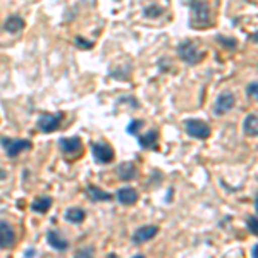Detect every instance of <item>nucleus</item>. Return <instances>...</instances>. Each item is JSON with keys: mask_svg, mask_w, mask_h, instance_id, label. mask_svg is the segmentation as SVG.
<instances>
[{"mask_svg": "<svg viewBox=\"0 0 258 258\" xmlns=\"http://www.w3.org/2000/svg\"><path fill=\"white\" fill-rule=\"evenodd\" d=\"M157 234H159V227L157 226H143L135 231V234H133V243H136V244L148 243V241H152Z\"/></svg>", "mask_w": 258, "mask_h": 258, "instance_id": "1a4fd4ad", "label": "nucleus"}, {"mask_svg": "<svg viewBox=\"0 0 258 258\" xmlns=\"http://www.w3.org/2000/svg\"><path fill=\"white\" fill-rule=\"evenodd\" d=\"M138 143L143 150H157L159 148V133L155 129L138 136Z\"/></svg>", "mask_w": 258, "mask_h": 258, "instance_id": "ddd939ff", "label": "nucleus"}, {"mask_svg": "<svg viewBox=\"0 0 258 258\" xmlns=\"http://www.w3.org/2000/svg\"><path fill=\"white\" fill-rule=\"evenodd\" d=\"M109 258H117V255H114V253H110V255H109Z\"/></svg>", "mask_w": 258, "mask_h": 258, "instance_id": "cd10ccee", "label": "nucleus"}, {"mask_svg": "<svg viewBox=\"0 0 258 258\" xmlns=\"http://www.w3.org/2000/svg\"><path fill=\"white\" fill-rule=\"evenodd\" d=\"M24 26H26V23H24V19L19 14H11L9 18L4 21L2 30L7 33H19L21 30H24Z\"/></svg>", "mask_w": 258, "mask_h": 258, "instance_id": "4468645a", "label": "nucleus"}, {"mask_svg": "<svg viewBox=\"0 0 258 258\" xmlns=\"http://www.w3.org/2000/svg\"><path fill=\"white\" fill-rule=\"evenodd\" d=\"M176 52H177L179 59H181L182 62H186V64H189V66L198 64V62H202L203 57H205V52H203V50H200L198 45L195 43V41H191V40L181 41V43L177 45Z\"/></svg>", "mask_w": 258, "mask_h": 258, "instance_id": "f03ea898", "label": "nucleus"}, {"mask_svg": "<svg viewBox=\"0 0 258 258\" xmlns=\"http://www.w3.org/2000/svg\"><path fill=\"white\" fill-rule=\"evenodd\" d=\"M64 217L71 224H81L86 217V212L83 209H80V207H71V209L66 210Z\"/></svg>", "mask_w": 258, "mask_h": 258, "instance_id": "6ab92c4d", "label": "nucleus"}, {"mask_svg": "<svg viewBox=\"0 0 258 258\" xmlns=\"http://www.w3.org/2000/svg\"><path fill=\"white\" fill-rule=\"evenodd\" d=\"M59 150L64 155H73V153H80L83 150V141L80 136H73V138H60L59 140Z\"/></svg>", "mask_w": 258, "mask_h": 258, "instance_id": "9d476101", "label": "nucleus"}, {"mask_svg": "<svg viewBox=\"0 0 258 258\" xmlns=\"http://www.w3.org/2000/svg\"><path fill=\"white\" fill-rule=\"evenodd\" d=\"M74 258H95V256H93V251H91L90 248H81L76 251Z\"/></svg>", "mask_w": 258, "mask_h": 258, "instance_id": "a878e982", "label": "nucleus"}, {"mask_svg": "<svg viewBox=\"0 0 258 258\" xmlns=\"http://www.w3.org/2000/svg\"><path fill=\"white\" fill-rule=\"evenodd\" d=\"M246 226H248V231L251 232L253 236H256L258 227H256V217H255V215H249V217L246 219Z\"/></svg>", "mask_w": 258, "mask_h": 258, "instance_id": "393cba45", "label": "nucleus"}, {"mask_svg": "<svg viewBox=\"0 0 258 258\" xmlns=\"http://www.w3.org/2000/svg\"><path fill=\"white\" fill-rule=\"evenodd\" d=\"M234 105H236L234 93H232V91H222V93L215 98L214 112H215V115H224V114H227V112H231Z\"/></svg>", "mask_w": 258, "mask_h": 258, "instance_id": "423d86ee", "label": "nucleus"}, {"mask_svg": "<svg viewBox=\"0 0 258 258\" xmlns=\"http://www.w3.org/2000/svg\"><path fill=\"white\" fill-rule=\"evenodd\" d=\"M246 95H248V98H253V100L256 98V95H258V83L256 81H251L246 86Z\"/></svg>", "mask_w": 258, "mask_h": 258, "instance_id": "b1692460", "label": "nucleus"}, {"mask_svg": "<svg viewBox=\"0 0 258 258\" xmlns=\"http://www.w3.org/2000/svg\"><path fill=\"white\" fill-rule=\"evenodd\" d=\"M243 131H244V135L251 136V138H253V136H256V133H258V117H256L255 112H251V114H248L246 117H244Z\"/></svg>", "mask_w": 258, "mask_h": 258, "instance_id": "f3484780", "label": "nucleus"}, {"mask_svg": "<svg viewBox=\"0 0 258 258\" xmlns=\"http://www.w3.org/2000/svg\"><path fill=\"white\" fill-rule=\"evenodd\" d=\"M0 147L4 148V152L7 153V157L14 159V157H18L19 153H23L24 150H31L33 143L30 140H24V138H9V136H2V138H0Z\"/></svg>", "mask_w": 258, "mask_h": 258, "instance_id": "7ed1b4c3", "label": "nucleus"}, {"mask_svg": "<svg viewBox=\"0 0 258 258\" xmlns=\"http://www.w3.org/2000/svg\"><path fill=\"white\" fill-rule=\"evenodd\" d=\"M184 129L191 138H197V140H207V138H210V135H212V129L209 124L200 119H186Z\"/></svg>", "mask_w": 258, "mask_h": 258, "instance_id": "39448f33", "label": "nucleus"}, {"mask_svg": "<svg viewBox=\"0 0 258 258\" xmlns=\"http://www.w3.org/2000/svg\"><path fill=\"white\" fill-rule=\"evenodd\" d=\"M141 127H143V120H141V119H133L131 122H129V126L126 127V131H127V135L136 136L141 131Z\"/></svg>", "mask_w": 258, "mask_h": 258, "instance_id": "4be33fe9", "label": "nucleus"}, {"mask_svg": "<svg viewBox=\"0 0 258 258\" xmlns=\"http://www.w3.org/2000/svg\"><path fill=\"white\" fill-rule=\"evenodd\" d=\"M215 40L219 41L220 47H224L227 50H236V48H238V40H236V38H229V36L217 35V36H215Z\"/></svg>", "mask_w": 258, "mask_h": 258, "instance_id": "aec40b11", "label": "nucleus"}, {"mask_svg": "<svg viewBox=\"0 0 258 258\" xmlns=\"http://www.w3.org/2000/svg\"><path fill=\"white\" fill-rule=\"evenodd\" d=\"M91 155L97 164H110L114 160V150L107 143H91Z\"/></svg>", "mask_w": 258, "mask_h": 258, "instance_id": "0eeeda50", "label": "nucleus"}, {"mask_svg": "<svg viewBox=\"0 0 258 258\" xmlns=\"http://www.w3.org/2000/svg\"><path fill=\"white\" fill-rule=\"evenodd\" d=\"M115 198H117V202L120 205H135L136 202H138V191L135 188H131V186H124V188L117 189V193H115Z\"/></svg>", "mask_w": 258, "mask_h": 258, "instance_id": "9b49d317", "label": "nucleus"}, {"mask_svg": "<svg viewBox=\"0 0 258 258\" xmlns=\"http://www.w3.org/2000/svg\"><path fill=\"white\" fill-rule=\"evenodd\" d=\"M74 45H76L78 48H81V50H91V48L95 47L93 41L83 38V36H76V38H74Z\"/></svg>", "mask_w": 258, "mask_h": 258, "instance_id": "5701e85b", "label": "nucleus"}, {"mask_svg": "<svg viewBox=\"0 0 258 258\" xmlns=\"http://www.w3.org/2000/svg\"><path fill=\"white\" fill-rule=\"evenodd\" d=\"M86 197H88L91 202H110L114 198V195L109 193V191L100 189L98 186L88 184L86 186Z\"/></svg>", "mask_w": 258, "mask_h": 258, "instance_id": "2eb2a0df", "label": "nucleus"}, {"mask_svg": "<svg viewBox=\"0 0 258 258\" xmlns=\"http://www.w3.org/2000/svg\"><path fill=\"white\" fill-rule=\"evenodd\" d=\"M62 119H64L62 112H57V114L43 112V114H40L38 119H36V127H38V131L45 133V135H50V133L57 131V129L60 127Z\"/></svg>", "mask_w": 258, "mask_h": 258, "instance_id": "20e7f679", "label": "nucleus"}, {"mask_svg": "<svg viewBox=\"0 0 258 258\" xmlns=\"http://www.w3.org/2000/svg\"><path fill=\"white\" fill-rule=\"evenodd\" d=\"M143 14H145V18H159V16L164 14V7L157 6V4H150V6L145 7Z\"/></svg>", "mask_w": 258, "mask_h": 258, "instance_id": "412c9836", "label": "nucleus"}, {"mask_svg": "<svg viewBox=\"0 0 258 258\" xmlns=\"http://www.w3.org/2000/svg\"><path fill=\"white\" fill-rule=\"evenodd\" d=\"M16 243V232L9 222L6 220H0V248L7 249L12 248Z\"/></svg>", "mask_w": 258, "mask_h": 258, "instance_id": "6e6552de", "label": "nucleus"}, {"mask_svg": "<svg viewBox=\"0 0 258 258\" xmlns=\"http://www.w3.org/2000/svg\"><path fill=\"white\" fill-rule=\"evenodd\" d=\"M50 207H52V198L50 197H38L33 200V203H31V210L35 212V214H47L50 210Z\"/></svg>", "mask_w": 258, "mask_h": 258, "instance_id": "a211bd4d", "label": "nucleus"}, {"mask_svg": "<svg viewBox=\"0 0 258 258\" xmlns=\"http://www.w3.org/2000/svg\"><path fill=\"white\" fill-rule=\"evenodd\" d=\"M256 249H258V246H256V244H253V248H251V256L253 258H258L256 256Z\"/></svg>", "mask_w": 258, "mask_h": 258, "instance_id": "bb28decb", "label": "nucleus"}, {"mask_svg": "<svg viewBox=\"0 0 258 258\" xmlns=\"http://www.w3.org/2000/svg\"><path fill=\"white\" fill-rule=\"evenodd\" d=\"M186 6L191 9V19L189 24L191 28L197 30H205L212 24V11L210 6L207 2H186Z\"/></svg>", "mask_w": 258, "mask_h": 258, "instance_id": "f257e3e1", "label": "nucleus"}, {"mask_svg": "<svg viewBox=\"0 0 258 258\" xmlns=\"http://www.w3.org/2000/svg\"><path fill=\"white\" fill-rule=\"evenodd\" d=\"M133 258H145V256H143V255H135Z\"/></svg>", "mask_w": 258, "mask_h": 258, "instance_id": "c85d7f7f", "label": "nucleus"}, {"mask_svg": "<svg viewBox=\"0 0 258 258\" xmlns=\"http://www.w3.org/2000/svg\"><path fill=\"white\" fill-rule=\"evenodd\" d=\"M47 243L57 251H66L69 248V241L66 238H62L57 231H48L47 232Z\"/></svg>", "mask_w": 258, "mask_h": 258, "instance_id": "dca6fc26", "label": "nucleus"}, {"mask_svg": "<svg viewBox=\"0 0 258 258\" xmlns=\"http://www.w3.org/2000/svg\"><path fill=\"white\" fill-rule=\"evenodd\" d=\"M115 172H117L120 181H131L138 176V169H136L135 162H122L115 167Z\"/></svg>", "mask_w": 258, "mask_h": 258, "instance_id": "f8f14e48", "label": "nucleus"}]
</instances>
